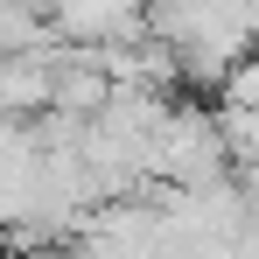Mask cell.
Segmentation results:
<instances>
[{
	"instance_id": "cell-1",
	"label": "cell",
	"mask_w": 259,
	"mask_h": 259,
	"mask_svg": "<svg viewBox=\"0 0 259 259\" xmlns=\"http://www.w3.org/2000/svg\"><path fill=\"white\" fill-rule=\"evenodd\" d=\"M147 35L182 56L189 84H231L259 56V0H147Z\"/></svg>"
},
{
	"instance_id": "cell-2",
	"label": "cell",
	"mask_w": 259,
	"mask_h": 259,
	"mask_svg": "<svg viewBox=\"0 0 259 259\" xmlns=\"http://www.w3.org/2000/svg\"><path fill=\"white\" fill-rule=\"evenodd\" d=\"M231 140H224V112L196 105V98H175L168 126L154 140V182L161 189H217L231 182Z\"/></svg>"
},
{
	"instance_id": "cell-3",
	"label": "cell",
	"mask_w": 259,
	"mask_h": 259,
	"mask_svg": "<svg viewBox=\"0 0 259 259\" xmlns=\"http://www.w3.org/2000/svg\"><path fill=\"white\" fill-rule=\"evenodd\" d=\"M49 259H63V252H49Z\"/></svg>"
}]
</instances>
